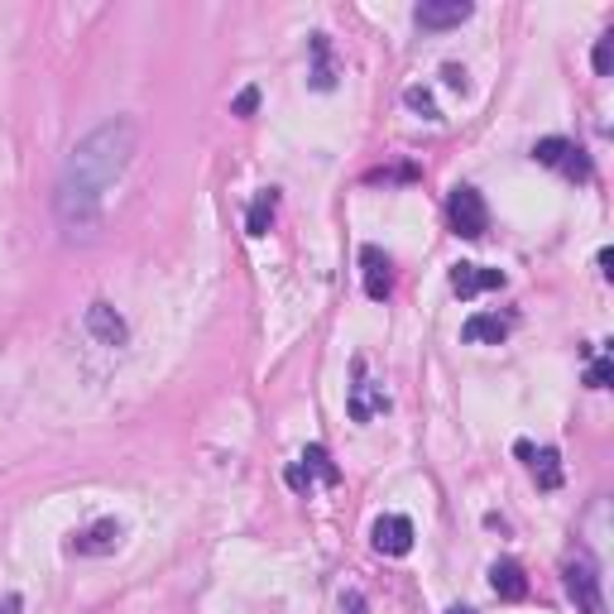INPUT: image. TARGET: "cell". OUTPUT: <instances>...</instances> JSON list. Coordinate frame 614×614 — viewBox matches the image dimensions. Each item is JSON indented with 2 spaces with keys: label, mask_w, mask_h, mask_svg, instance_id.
Instances as JSON below:
<instances>
[{
  "label": "cell",
  "mask_w": 614,
  "mask_h": 614,
  "mask_svg": "<svg viewBox=\"0 0 614 614\" xmlns=\"http://www.w3.org/2000/svg\"><path fill=\"white\" fill-rule=\"evenodd\" d=\"M135 145H139V125L130 115H111L87 139L72 145L54 188V216L68 231V241H91L97 235L101 212H107V192L121 182L130 159H135Z\"/></svg>",
  "instance_id": "obj_1"
},
{
  "label": "cell",
  "mask_w": 614,
  "mask_h": 614,
  "mask_svg": "<svg viewBox=\"0 0 614 614\" xmlns=\"http://www.w3.org/2000/svg\"><path fill=\"white\" fill-rule=\"evenodd\" d=\"M533 159H538L543 168H557L561 178H571V182H591V159H585V149L577 145V139H561V135H547L533 145Z\"/></svg>",
  "instance_id": "obj_2"
},
{
  "label": "cell",
  "mask_w": 614,
  "mask_h": 614,
  "mask_svg": "<svg viewBox=\"0 0 614 614\" xmlns=\"http://www.w3.org/2000/svg\"><path fill=\"white\" fill-rule=\"evenodd\" d=\"M447 221H451V231L456 235H466V241H480V235L490 231V206L485 198H480L476 188H451V198H447Z\"/></svg>",
  "instance_id": "obj_3"
},
{
  "label": "cell",
  "mask_w": 614,
  "mask_h": 614,
  "mask_svg": "<svg viewBox=\"0 0 614 614\" xmlns=\"http://www.w3.org/2000/svg\"><path fill=\"white\" fill-rule=\"evenodd\" d=\"M342 480V470H336V461H332V451L326 447H303V456L289 466V485L293 490H312V485H336Z\"/></svg>",
  "instance_id": "obj_4"
},
{
  "label": "cell",
  "mask_w": 614,
  "mask_h": 614,
  "mask_svg": "<svg viewBox=\"0 0 614 614\" xmlns=\"http://www.w3.org/2000/svg\"><path fill=\"white\" fill-rule=\"evenodd\" d=\"M561 577H567V595L577 600L581 614H600V577H595V561L591 557L577 552L567 561V571H561Z\"/></svg>",
  "instance_id": "obj_5"
},
{
  "label": "cell",
  "mask_w": 614,
  "mask_h": 614,
  "mask_svg": "<svg viewBox=\"0 0 614 614\" xmlns=\"http://www.w3.org/2000/svg\"><path fill=\"white\" fill-rule=\"evenodd\" d=\"M360 273H365V298L384 303L394 293V265H389V255L380 245H360Z\"/></svg>",
  "instance_id": "obj_6"
},
{
  "label": "cell",
  "mask_w": 614,
  "mask_h": 614,
  "mask_svg": "<svg viewBox=\"0 0 614 614\" xmlns=\"http://www.w3.org/2000/svg\"><path fill=\"white\" fill-rule=\"evenodd\" d=\"M82 326H87V336L97 346H125V336H130V326H125V317L115 312L111 303H91L87 312H82Z\"/></svg>",
  "instance_id": "obj_7"
},
{
  "label": "cell",
  "mask_w": 614,
  "mask_h": 614,
  "mask_svg": "<svg viewBox=\"0 0 614 614\" xmlns=\"http://www.w3.org/2000/svg\"><path fill=\"white\" fill-rule=\"evenodd\" d=\"M470 0H423V5L413 10L417 30H456V24L470 20Z\"/></svg>",
  "instance_id": "obj_8"
},
{
  "label": "cell",
  "mask_w": 614,
  "mask_h": 614,
  "mask_svg": "<svg viewBox=\"0 0 614 614\" xmlns=\"http://www.w3.org/2000/svg\"><path fill=\"white\" fill-rule=\"evenodd\" d=\"M490 289H504V269H485V265H451V293L456 298H480Z\"/></svg>",
  "instance_id": "obj_9"
},
{
  "label": "cell",
  "mask_w": 614,
  "mask_h": 614,
  "mask_svg": "<svg viewBox=\"0 0 614 614\" xmlns=\"http://www.w3.org/2000/svg\"><path fill=\"white\" fill-rule=\"evenodd\" d=\"M389 409V394L375 380H365V365L356 360V384H350V423H370L375 413Z\"/></svg>",
  "instance_id": "obj_10"
},
{
  "label": "cell",
  "mask_w": 614,
  "mask_h": 614,
  "mask_svg": "<svg viewBox=\"0 0 614 614\" xmlns=\"http://www.w3.org/2000/svg\"><path fill=\"white\" fill-rule=\"evenodd\" d=\"M409 547H413V524L403 514H384L380 524H375V552L409 557Z\"/></svg>",
  "instance_id": "obj_11"
},
{
  "label": "cell",
  "mask_w": 614,
  "mask_h": 614,
  "mask_svg": "<svg viewBox=\"0 0 614 614\" xmlns=\"http://www.w3.org/2000/svg\"><path fill=\"white\" fill-rule=\"evenodd\" d=\"M509 326H514V317H504V312H476V317H466V326H461V342H470V346H500L509 336Z\"/></svg>",
  "instance_id": "obj_12"
},
{
  "label": "cell",
  "mask_w": 614,
  "mask_h": 614,
  "mask_svg": "<svg viewBox=\"0 0 614 614\" xmlns=\"http://www.w3.org/2000/svg\"><path fill=\"white\" fill-rule=\"evenodd\" d=\"M115 543H121V524H115V518H101V524H91L87 533H77L72 552L77 557H101V552H115Z\"/></svg>",
  "instance_id": "obj_13"
},
{
  "label": "cell",
  "mask_w": 614,
  "mask_h": 614,
  "mask_svg": "<svg viewBox=\"0 0 614 614\" xmlns=\"http://www.w3.org/2000/svg\"><path fill=\"white\" fill-rule=\"evenodd\" d=\"M490 585H494V595H500V600H524L528 595V577H524V567H518V561H494V567H490Z\"/></svg>",
  "instance_id": "obj_14"
},
{
  "label": "cell",
  "mask_w": 614,
  "mask_h": 614,
  "mask_svg": "<svg viewBox=\"0 0 614 614\" xmlns=\"http://www.w3.org/2000/svg\"><path fill=\"white\" fill-rule=\"evenodd\" d=\"M273 212H279V192L265 188V192H259V198L250 202V212H245V231H250V235H265V231L273 226Z\"/></svg>",
  "instance_id": "obj_15"
},
{
  "label": "cell",
  "mask_w": 614,
  "mask_h": 614,
  "mask_svg": "<svg viewBox=\"0 0 614 614\" xmlns=\"http://www.w3.org/2000/svg\"><path fill=\"white\" fill-rule=\"evenodd\" d=\"M528 466H533V480H538L543 490H557V485H561V461H557L552 447H543V451L533 447V451H528Z\"/></svg>",
  "instance_id": "obj_16"
},
{
  "label": "cell",
  "mask_w": 614,
  "mask_h": 614,
  "mask_svg": "<svg viewBox=\"0 0 614 614\" xmlns=\"http://www.w3.org/2000/svg\"><path fill=\"white\" fill-rule=\"evenodd\" d=\"M312 87L317 91H332L336 77H332V44H326V34H312Z\"/></svg>",
  "instance_id": "obj_17"
},
{
  "label": "cell",
  "mask_w": 614,
  "mask_h": 614,
  "mask_svg": "<svg viewBox=\"0 0 614 614\" xmlns=\"http://www.w3.org/2000/svg\"><path fill=\"white\" fill-rule=\"evenodd\" d=\"M403 101H409V107H413L417 115H427V121H442L437 107H433V97H427L423 87H409V91H403Z\"/></svg>",
  "instance_id": "obj_18"
},
{
  "label": "cell",
  "mask_w": 614,
  "mask_h": 614,
  "mask_svg": "<svg viewBox=\"0 0 614 614\" xmlns=\"http://www.w3.org/2000/svg\"><path fill=\"white\" fill-rule=\"evenodd\" d=\"M610 63H614V34H605V38L595 44V72L610 77Z\"/></svg>",
  "instance_id": "obj_19"
},
{
  "label": "cell",
  "mask_w": 614,
  "mask_h": 614,
  "mask_svg": "<svg viewBox=\"0 0 614 614\" xmlns=\"http://www.w3.org/2000/svg\"><path fill=\"white\" fill-rule=\"evenodd\" d=\"M585 384H591V389H605V384H610V360H605V356H600L591 370H585Z\"/></svg>",
  "instance_id": "obj_20"
},
{
  "label": "cell",
  "mask_w": 614,
  "mask_h": 614,
  "mask_svg": "<svg viewBox=\"0 0 614 614\" xmlns=\"http://www.w3.org/2000/svg\"><path fill=\"white\" fill-rule=\"evenodd\" d=\"M255 107H259V91H255V87H245L241 97H235V107H231V111H235V115H250Z\"/></svg>",
  "instance_id": "obj_21"
},
{
  "label": "cell",
  "mask_w": 614,
  "mask_h": 614,
  "mask_svg": "<svg viewBox=\"0 0 614 614\" xmlns=\"http://www.w3.org/2000/svg\"><path fill=\"white\" fill-rule=\"evenodd\" d=\"M342 614H365V600H360L356 591H350V595L342 600Z\"/></svg>",
  "instance_id": "obj_22"
},
{
  "label": "cell",
  "mask_w": 614,
  "mask_h": 614,
  "mask_svg": "<svg viewBox=\"0 0 614 614\" xmlns=\"http://www.w3.org/2000/svg\"><path fill=\"white\" fill-rule=\"evenodd\" d=\"M442 77H447V82H451L456 91H461V87H466V72H461V68H447V72H442Z\"/></svg>",
  "instance_id": "obj_23"
},
{
  "label": "cell",
  "mask_w": 614,
  "mask_h": 614,
  "mask_svg": "<svg viewBox=\"0 0 614 614\" xmlns=\"http://www.w3.org/2000/svg\"><path fill=\"white\" fill-rule=\"evenodd\" d=\"M0 614H20V595H5V600H0Z\"/></svg>",
  "instance_id": "obj_24"
},
{
  "label": "cell",
  "mask_w": 614,
  "mask_h": 614,
  "mask_svg": "<svg viewBox=\"0 0 614 614\" xmlns=\"http://www.w3.org/2000/svg\"><path fill=\"white\" fill-rule=\"evenodd\" d=\"M447 614H476V610H470V605H451Z\"/></svg>",
  "instance_id": "obj_25"
}]
</instances>
